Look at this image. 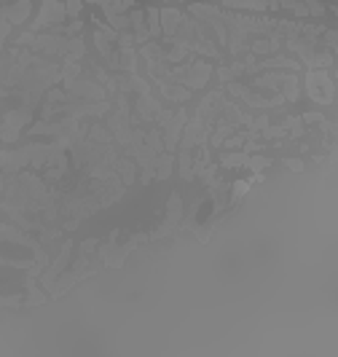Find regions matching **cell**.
<instances>
[{
    "mask_svg": "<svg viewBox=\"0 0 338 357\" xmlns=\"http://www.w3.org/2000/svg\"><path fill=\"white\" fill-rule=\"evenodd\" d=\"M65 17H68V8H62L56 0H46V3H43V11H40V17L36 19L33 27L38 30V27H46L49 22H62Z\"/></svg>",
    "mask_w": 338,
    "mask_h": 357,
    "instance_id": "1",
    "label": "cell"
},
{
    "mask_svg": "<svg viewBox=\"0 0 338 357\" xmlns=\"http://www.w3.org/2000/svg\"><path fill=\"white\" fill-rule=\"evenodd\" d=\"M68 14H70V17H78V14H81V0H68Z\"/></svg>",
    "mask_w": 338,
    "mask_h": 357,
    "instance_id": "2",
    "label": "cell"
}]
</instances>
